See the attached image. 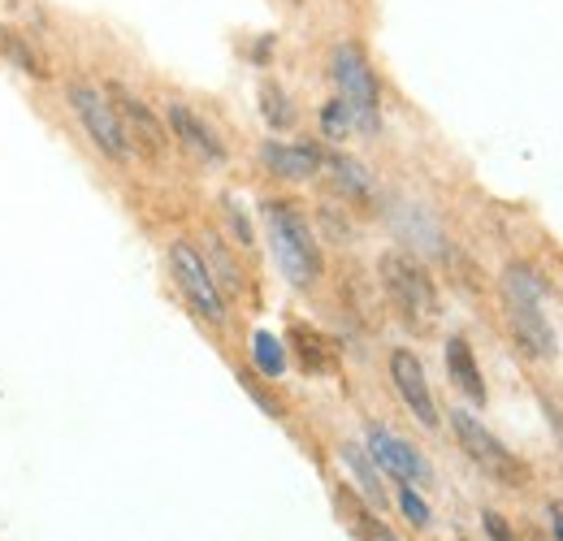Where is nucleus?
Listing matches in <instances>:
<instances>
[{"instance_id": "9d476101", "label": "nucleus", "mask_w": 563, "mask_h": 541, "mask_svg": "<svg viewBox=\"0 0 563 541\" xmlns=\"http://www.w3.org/2000/svg\"><path fill=\"white\" fill-rule=\"evenodd\" d=\"M390 382H395V390H399V399L408 404V411L421 420L424 429H438V404H433V390H429V382H424V368L421 360L408 351V346H399V351H390Z\"/></svg>"}, {"instance_id": "dca6fc26", "label": "nucleus", "mask_w": 563, "mask_h": 541, "mask_svg": "<svg viewBox=\"0 0 563 541\" xmlns=\"http://www.w3.org/2000/svg\"><path fill=\"white\" fill-rule=\"evenodd\" d=\"M290 346H295V360L303 364V373H334V346L330 339L321 334V330H312V325H303V321H295L290 325Z\"/></svg>"}, {"instance_id": "1a4fd4ad", "label": "nucleus", "mask_w": 563, "mask_h": 541, "mask_svg": "<svg viewBox=\"0 0 563 541\" xmlns=\"http://www.w3.org/2000/svg\"><path fill=\"white\" fill-rule=\"evenodd\" d=\"M364 451L377 464V473L395 476L399 485H429L433 481V468L424 464L421 451L412 442H404L399 433H390L386 424H368L364 429Z\"/></svg>"}, {"instance_id": "393cba45", "label": "nucleus", "mask_w": 563, "mask_h": 541, "mask_svg": "<svg viewBox=\"0 0 563 541\" xmlns=\"http://www.w3.org/2000/svg\"><path fill=\"white\" fill-rule=\"evenodd\" d=\"M482 520H486V533H490V541H516V533L507 529V520H503V516H494V511H486Z\"/></svg>"}, {"instance_id": "6e6552de", "label": "nucleus", "mask_w": 563, "mask_h": 541, "mask_svg": "<svg viewBox=\"0 0 563 541\" xmlns=\"http://www.w3.org/2000/svg\"><path fill=\"white\" fill-rule=\"evenodd\" d=\"M104 91H109V100H113V109H118V118H122V131H126L131 152H143L147 161H161L165 147H169V131H165V122L156 118V109H152L147 100H140L131 87H122V82H109Z\"/></svg>"}, {"instance_id": "4468645a", "label": "nucleus", "mask_w": 563, "mask_h": 541, "mask_svg": "<svg viewBox=\"0 0 563 541\" xmlns=\"http://www.w3.org/2000/svg\"><path fill=\"white\" fill-rule=\"evenodd\" d=\"M334 507H339L343 525H347L360 541H399L390 529H386V520H377V511H373V507H364V498L352 494L347 485H343V489H334Z\"/></svg>"}, {"instance_id": "5701e85b", "label": "nucleus", "mask_w": 563, "mask_h": 541, "mask_svg": "<svg viewBox=\"0 0 563 541\" xmlns=\"http://www.w3.org/2000/svg\"><path fill=\"white\" fill-rule=\"evenodd\" d=\"M239 382L247 386V395H252L256 404L265 407L269 416H282V404H278V399H274V395H269V390H265V386H261V382H256V377H252V373H239Z\"/></svg>"}, {"instance_id": "f257e3e1", "label": "nucleus", "mask_w": 563, "mask_h": 541, "mask_svg": "<svg viewBox=\"0 0 563 541\" xmlns=\"http://www.w3.org/2000/svg\"><path fill=\"white\" fill-rule=\"evenodd\" d=\"M261 217H265V234H269V247H274V261H278L282 277L290 286H299V290L317 286L325 261H321V243H317L308 217L290 200H265L261 203Z\"/></svg>"}, {"instance_id": "6ab92c4d", "label": "nucleus", "mask_w": 563, "mask_h": 541, "mask_svg": "<svg viewBox=\"0 0 563 541\" xmlns=\"http://www.w3.org/2000/svg\"><path fill=\"white\" fill-rule=\"evenodd\" d=\"M256 100H261V118H265L274 131H290V126H295V104H290V96H286L282 82L265 78L261 91H256Z\"/></svg>"}, {"instance_id": "423d86ee", "label": "nucleus", "mask_w": 563, "mask_h": 541, "mask_svg": "<svg viewBox=\"0 0 563 541\" xmlns=\"http://www.w3.org/2000/svg\"><path fill=\"white\" fill-rule=\"evenodd\" d=\"M451 429H455V438H460V446H464V455L482 468V473L498 481V485H507V489H520V485H529V468L494 438L490 429L468 411V407H455L451 411Z\"/></svg>"}, {"instance_id": "b1692460", "label": "nucleus", "mask_w": 563, "mask_h": 541, "mask_svg": "<svg viewBox=\"0 0 563 541\" xmlns=\"http://www.w3.org/2000/svg\"><path fill=\"white\" fill-rule=\"evenodd\" d=\"M225 217H230V225H234V234H239V243L243 247H252L256 239H252V225H247V217H243V208L234 200H225Z\"/></svg>"}, {"instance_id": "ddd939ff", "label": "nucleus", "mask_w": 563, "mask_h": 541, "mask_svg": "<svg viewBox=\"0 0 563 541\" xmlns=\"http://www.w3.org/2000/svg\"><path fill=\"white\" fill-rule=\"evenodd\" d=\"M0 57L13 69H22L26 78H40V82L53 74V69H48V57L40 53V44H35L22 26H0Z\"/></svg>"}, {"instance_id": "7ed1b4c3", "label": "nucleus", "mask_w": 563, "mask_h": 541, "mask_svg": "<svg viewBox=\"0 0 563 541\" xmlns=\"http://www.w3.org/2000/svg\"><path fill=\"white\" fill-rule=\"evenodd\" d=\"M330 78L339 87V100L347 104L352 113V126L364 135H377L382 131V82L373 74V62L360 44H339L330 53Z\"/></svg>"}, {"instance_id": "a878e982", "label": "nucleus", "mask_w": 563, "mask_h": 541, "mask_svg": "<svg viewBox=\"0 0 563 541\" xmlns=\"http://www.w3.org/2000/svg\"><path fill=\"white\" fill-rule=\"evenodd\" d=\"M551 533H555V541H563V503H551Z\"/></svg>"}, {"instance_id": "a211bd4d", "label": "nucleus", "mask_w": 563, "mask_h": 541, "mask_svg": "<svg viewBox=\"0 0 563 541\" xmlns=\"http://www.w3.org/2000/svg\"><path fill=\"white\" fill-rule=\"evenodd\" d=\"M339 460L352 468L355 485H360V494L373 503V507H386V489H382V473H377V464L368 460V451L364 446H355V442H343L339 446Z\"/></svg>"}, {"instance_id": "aec40b11", "label": "nucleus", "mask_w": 563, "mask_h": 541, "mask_svg": "<svg viewBox=\"0 0 563 541\" xmlns=\"http://www.w3.org/2000/svg\"><path fill=\"white\" fill-rule=\"evenodd\" d=\"M252 360H256V368H261L265 377H282V373H286V346H282L274 334H265V330L252 339Z\"/></svg>"}, {"instance_id": "412c9836", "label": "nucleus", "mask_w": 563, "mask_h": 541, "mask_svg": "<svg viewBox=\"0 0 563 541\" xmlns=\"http://www.w3.org/2000/svg\"><path fill=\"white\" fill-rule=\"evenodd\" d=\"M321 131H325V139H347V131H355L352 113H347V104L339 96L321 104Z\"/></svg>"}, {"instance_id": "f8f14e48", "label": "nucleus", "mask_w": 563, "mask_h": 541, "mask_svg": "<svg viewBox=\"0 0 563 541\" xmlns=\"http://www.w3.org/2000/svg\"><path fill=\"white\" fill-rule=\"evenodd\" d=\"M169 131H174V139H178L191 156H200L205 165H225V143L217 139V131H212L200 113H191V109L178 104V100L169 104Z\"/></svg>"}, {"instance_id": "4be33fe9", "label": "nucleus", "mask_w": 563, "mask_h": 541, "mask_svg": "<svg viewBox=\"0 0 563 541\" xmlns=\"http://www.w3.org/2000/svg\"><path fill=\"white\" fill-rule=\"evenodd\" d=\"M399 507H404V516L417 529H429V507H424V498L417 494V485H399Z\"/></svg>"}, {"instance_id": "20e7f679", "label": "nucleus", "mask_w": 563, "mask_h": 541, "mask_svg": "<svg viewBox=\"0 0 563 541\" xmlns=\"http://www.w3.org/2000/svg\"><path fill=\"white\" fill-rule=\"evenodd\" d=\"M377 273H382V286L390 295V303L399 308V317L412 325V330H429L442 312V299H438V286L433 277L424 273V265L408 252H386L377 261Z\"/></svg>"}, {"instance_id": "f3484780", "label": "nucleus", "mask_w": 563, "mask_h": 541, "mask_svg": "<svg viewBox=\"0 0 563 541\" xmlns=\"http://www.w3.org/2000/svg\"><path fill=\"white\" fill-rule=\"evenodd\" d=\"M325 169H330V178H334V187L347 196V200H355V203H368L373 200V178H368V169L360 165V161H352V156H325L321 161Z\"/></svg>"}, {"instance_id": "2eb2a0df", "label": "nucleus", "mask_w": 563, "mask_h": 541, "mask_svg": "<svg viewBox=\"0 0 563 541\" xmlns=\"http://www.w3.org/2000/svg\"><path fill=\"white\" fill-rule=\"evenodd\" d=\"M446 373H451V382L473 399V404H486V382H482V368H477V360H473V346L468 339H446Z\"/></svg>"}, {"instance_id": "39448f33", "label": "nucleus", "mask_w": 563, "mask_h": 541, "mask_svg": "<svg viewBox=\"0 0 563 541\" xmlns=\"http://www.w3.org/2000/svg\"><path fill=\"white\" fill-rule=\"evenodd\" d=\"M66 104H70L78 126L87 131L91 147H96L104 161H118V165H122V161L131 156L122 118H118V109H113V100H109L104 87H96V82H87V78H70V82H66Z\"/></svg>"}, {"instance_id": "9b49d317", "label": "nucleus", "mask_w": 563, "mask_h": 541, "mask_svg": "<svg viewBox=\"0 0 563 541\" xmlns=\"http://www.w3.org/2000/svg\"><path fill=\"white\" fill-rule=\"evenodd\" d=\"M261 161H265L269 174H278L286 183H308L312 174H321L325 152L312 147V143H282V139H269V143H261Z\"/></svg>"}, {"instance_id": "0eeeda50", "label": "nucleus", "mask_w": 563, "mask_h": 541, "mask_svg": "<svg viewBox=\"0 0 563 541\" xmlns=\"http://www.w3.org/2000/svg\"><path fill=\"white\" fill-rule=\"evenodd\" d=\"M169 273H174L183 299L191 303V312H196L200 321L225 325V295H221V286H217V277H212V269H209V261H205V252H200L196 243H187V239L169 243Z\"/></svg>"}, {"instance_id": "f03ea898", "label": "nucleus", "mask_w": 563, "mask_h": 541, "mask_svg": "<svg viewBox=\"0 0 563 541\" xmlns=\"http://www.w3.org/2000/svg\"><path fill=\"white\" fill-rule=\"evenodd\" d=\"M503 299H507V321H511V334L516 342L533 355V360H555L560 342L555 330L542 312V299H547V281L538 277V269L529 265H507L503 269Z\"/></svg>"}]
</instances>
